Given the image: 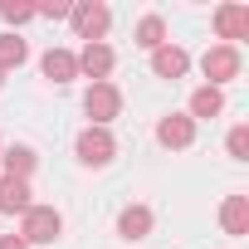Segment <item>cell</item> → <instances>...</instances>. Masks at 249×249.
I'll list each match as a JSON object with an SVG mask.
<instances>
[{"label":"cell","mask_w":249,"mask_h":249,"mask_svg":"<svg viewBox=\"0 0 249 249\" xmlns=\"http://www.w3.org/2000/svg\"><path fill=\"white\" fill-rule=\"evenodd\" d=\"M64 234V215L54 205H30L25 210V225H20V239L25 244H54Z\"/></svg>","instance_id":"1"},{"label":"cell","mask_w":249,"mask_h":249,"mask_svg":"<svg viewBox=\"0 0 249 249\" xmlns=\"http://www.w3.org/2000/svg\"><path fill=\"white\" fill-rule=\"evenodd\" d=\"M69 20H73L78 39H88V44H103V35H107V25H112V10L103 5V0H78V5L69 10Z\"/></svg>","instance_id":"2"},{"label":"cell","mask_w":249,"mask_h":249,"mask_svg":"<svg viewBox=\"0 0 249 249\" xmlns=\"http://www.w3.org/2000/svg\"><path fill=\"white\" fill-rule=\"evenodd\" d=\"M83 112L93 117L88 127H107V122L122 112V93H117V83H93V88L83 93Z\"/></svg>","instance_id":"3"},{"label":"cell","mask_w":249,"mask_h":249,"mask_svg":"<svg viewBox=\"0 0 249 249\" xmlns=\"http://www.w3.org/2000/svg\"><path fill=\"white\" fill-rule=\"evenodd\" d=\"M73 152H78V161H83V166H107V161L117 157V142H112V132H107V127H83V132H78V142H73Z\"/></svg>","instance_id":"4"},{"label":"cell","mask_w":249,"mask_h":249,"mask_svg":"<svg viewBox=\"0 0 249 249\" xmlns=\"http://www.w3.org/2000/svg\"><path fill=\"white\" fill-rule=\"evenodd\" d=\"M239 49L234 44H215V49H205V59H200V69H205V78H210V88H220V83H230V78H239Z\"/></svg>","instance_id":"5"},{"label":"cell","mask_w":249,"mask_h":249,"mask_svg":"<svg viewBox=\"0 0 249 249\" xmlns=\"http://www.w3.org/2000/svg\"><path fill=\"white\" fill-rule=\"evenodd\" d=\"M215 35H220L225 44L249 39V5H220V10H215Z\"/></svg>","instance_id":"6"},{"label":"cell","mask_w":249,"mask_h":249,"mask_svg":"<svg viewBox=\"0 0 249 249\" xmlns=\"http://www.w3.org/2000/svg\"><path fill=\"white\" fill-rule=\"evenodd\" d=\"M157 142H161V147H176V152H181V147H191V142H196V122H191L186 112L161 117V122H157Z\"/></svg>","instance_id":"7"},{"label":"cell","mask_w":249,"mask_h":249,"mask_svg":"<svg viewBox=\"0 0 249 249\" xmlns=\"http://www.w3.org/2000/svg\"><path fill=\"white\" fill-rule=\"evenodd\" d=\"M78 59V73H88L93 83H107V73H112V49L107 44H83V54H73Z\"/></svg>","instance_id":"8"},{"label":"cell","mask_w":249,"mask_h":249,"mask_svg":"<svg viewBox=\"0 0 249 249\" xmlns=\"http://www.w3.org/2000/svg\"><path fill=\"white\" fill-rule=\"evenodd\" d=\"M186 69H191V54H186V49H176V44L152 49V73H157V78H171V83H176Z\"/></svg>","instance_id":"9"},{"label":"cell","mask_w":249,"mask_h":249,"mask_svg":"<svg viewBox=\"0 0 249 249\" xmlns=\"http://www.w3.org/2000/svg\"><path fill=\"white\" fill-rule=\"evenodd\" d=\"M39 69H44L49 83H73V78H78V59H73L69 49H49V54L39 59Z\"/></svg>","instance_id":"10"},{"label":"cell","mask_w":249,"mask_h":249,"mask_svg":"<svg viewBox=\"0 0 249 249\" xmlns=\"http://www.w3.org/2000/svg\"><path fill=\"white\" fill-rule=\"evenodd\" d=\"M35 200H30V181H15V176H0V210L5 215H25Z\"/></svg>","instance_id":"11"},{"label":"cell","mask_w":249,"mask_h":249,"mask_svg":"<svg viewBox=\"0 0 249 249\" xmlns=\"http://www.w3.org/2000/svg\"><path fill=\"white\" fill-rule=\"evenodd\" d=\"M117 234L122 239H147L152 234V210L147 205H127V210L117 215Z\"/></svg>","instance_id":"12"},{"label":"cell","mask_w":249,"mask_h":249,"mask_svg":"<svg viewBox=\"0 0 249 249\" xmlns=\"http://www.w3.org/2000/svg\"><path fill=\"white\" fill-rule=\"evenodd\" d=\"M220 225L225 234H249V196H230L220 205Z\"/></svg>","instance_id":"13"},{"label":"cell","mask_w":249,"mask_h":249,"mask_svg":"<svg viewBox=\"0 0 249 249\" xmlns=\"http://www.w3.org/2000/svg\"><path fill=\"white\" fill-rule=\"evenodd\" d=\"M0 161H5V176H15V181H30V171L39 166V157H35L30 147H5Z\"/></svg>","instance_id":"14"},{"label":"cell","mask_w":249,"mask_h":249,"mask_svg":"<svg viewBox=\"0 0 249 249\" xmlns=\"http://www.w3.org/2000/svg\"><path fill=\"white\" fill-rule=\"evenodd\" d=\"M220 112H225V93H220V88L205 83V88L191 93V122H196V117H220Z\"/></svg>","instance_id":"15"},{"label":"cell","mask_w":249,"mask_h":249,"mask_svg":"<svg viewBox=\"0 0 249 249\" xmlns=\"http://www.w3.org/2000/svg\"><path fill=\"white\" fill-rule=\"evenodd\" d=\"M25 59H30V49H25L20 35H0V73H5V69H20Z\"/></svg>","instance_id":"16"},{"label":"cell","mask_w":249,"mask_h":249,"mask_svg":"<svg viewBox=\"0 0 249 249\" xmlns=\"http://www.w3.org/2000/svg\"><path fill=\"white\" fill-rule=\"evenodd\" d=\"M137 44H142V49H161V44H166V25H161V15H142V25H137Z\"/></svg>","instance_id":"17"},{"label":"cell","mask_w":249,"mask_h":249,"mask_svg":"<svg viewBox=\"0 0 249 249\" xmlns=\"http://www.w3.org/2000/svg\"><path fill=\"white\" fill-rule=\"evenodd\" d=\"M0 15H5L10 25H25V20H35V5H20V0H0Z\"/></svg>","instance_id":"18"},{"label":"cell","mask_w":249,"mask_h":249,"mask_svg":"<svg viewBox=\"0 0 249 249\" xmlns=\"http://www.w3.org/2000/svg\"><path fill=\"white\" fill-rule=\"evenodd\" d=\"M230 157H234V161H244V157H249V127H244V122L230 132Z\"/></svg>","instance_id":"19"},{"label":"cell","mask_w":249,"mask_h":249,"mask_svg":"<svg viewBox=\"0 0 249 249\" xmlns=\"http://www.w3.org/2000/svg\"><path fill=\"white\" fill-rule=\"evenodd\" d=\"M69 10L73 5H64V0H54V5H35V15H44V20H69Z\"/></svg>","instance_id":"20"},{"label":"cell","mask_w":249,"mask_h":249,"mask_svg":"<svg viewBox=\"0 0 249 249\" xmlns=\"http://www.w3.org/2000/svg\"><path fill=\"white\" fill-rule=\"evenodd\" d=\"M0 249H30V244H25L20 234H0Z\"/></svg>","instance_id":"21"},{"label":"cell","mask_w":249,"mask_h":249,"mask_svg":"<svg viewBox=\"0 0 249 249\" xmlns=\"http://www.w3.org/2000/svg\"><path fill=\"white\" fill-rule=\"evenodd\" d=\"M0 83H5V73H0Z\"/></svg>","instance_id":"22"}]
</instances>
